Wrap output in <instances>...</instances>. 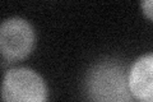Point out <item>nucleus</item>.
Segmentation results:
<instances>
[{
  "instance_id": "f257e3e1",
  "label": "nucleus",
  "mask_w": 153,
  "mask_h": 102,
  "mask_svg": "<svg viewBox=\"0 0 153 102\" xmlns=\"http://www.w3.org/2000/svg\"><path fill=\"white\" fill-rule=\"evenodd\" d=\"M88 102H134L128 86V70L116 60H101L88 69L83 80Z\"/></svg>"
},
{
  "instance_id": "f03ea898",
  "label": "nucleus",
  "mask_w": 153,
  "mask_h": 102,
  "mask_svg": "<svg viewBox=\"0 0 153 102\" xmlns=\"http://www.w3.org/2000/svg\"><path fill=\"white\" fill-rule=\"evenodd\" d=\"M49 88L40 73L28 66L5 70L1 80V102H47Z\"/></svg>"
},
{
  "instance_id": "7ed1b4c3",
  "label": "nucleus",
  "mask_w": 153,
  "mask_h": 102,
  "mask_svg": "<svg viewBox=\"0 0 153 102\" xmlns=\"http://www.w3.org/2000/svg\"><path fill=\"white\" fill-rule=\"evenodd\" d=\"M36 31L23 17H9L0 24V54L7 64H17L33 52Z\"/></svg>"
},
{
  "instance_id": "20e7f679",
  "label": "nucleus",
  "mask_w": 153,
  "mask_h": 102,
  "mask_svg": "<svg viewBox=\"0 0 153 102\" xmlns=\"http://www.w3.org/2000/svg\"><path fill=\"white\" fill-rule=\"evenodd\" d=\"M128 86L138 102H153V51L138 56L128 69Z\"/></svg>"
},
{
  "instance_id": "39448f33",
  "label": "nucleus",
  "mask_w": 153,
  "mask_h": 102,
  "mask_svg": "<svg viewBox=\"0 0 153 102\" xmlns=\"http://www.w3.org/2000/svg\"><path fill=\"white\" fill-rule=\"evenodd\" d=\"M142 13L144 14V17L148 18L149 21L153 22V0H146L139 4Z\"/></svg>"
}]
</instances>
